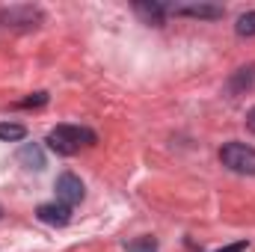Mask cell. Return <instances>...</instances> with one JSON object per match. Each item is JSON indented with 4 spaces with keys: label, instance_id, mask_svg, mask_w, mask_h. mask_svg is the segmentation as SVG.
I'll return each instance as SVG.
<instances>
[{
    "label": "cell",
    "instance_id": "obj_1",
    "mask_svg": "<svg viewBox=\"0 0 255 252\" xmlns=\"http://www.w3.org/2000/svg\"><path fill=\"white\" fill-rule=\"evenodd\" d=\"M45 142H48L51 151H57V154H63V157H71V154H77L80 148L95 145V142H98V133H95L92 127L68 125V122H63V125H57V127L48 130Z\"/></svg>",
    "mask_w": 255,
    "mask_h": 252
},
{
    "label": "cell",
    "instance_id": "obj_2",
    "mask_svg": "<svg viewBox=\"0 0 255 252\" xmlns=\"http://www.w3.org/2000/svg\"><path fill=\"white\" fill-rule=\"evenodd\" d=\"M220 163L235 175H255V148L232 139L220 148Z\"/></svg>",
    "mask_w": 255,
    "mask_h": 252
},
{
    "label": "cell",
    "instance_id": "obj_3",
    "mask_svg": "<svg viewBox=\"0 0 255 252\" xmlns=\"http://www.w3.org/2000/svg\"><path fill=\"white\" fill-rule=\"evenodd\" d=\"M45 21V12L33 3H15L0 9V24L9 30H36Z\"/></svg>",
    "mask_w": 255,
    "mask_h": 252
},
{
    "label": "cell",
    "instance_id": "obj_4",
    "mask_svg": "<svg viewBox=\"0 0 255 252\" xmlns=\"http://www.w3.org/2000/svg\"><path fill=\"white\" fill-rule=\"evenodd\" d=\"M54 190H57V202H63L68 208L77 205V202H83V196H86L83 181H80L74 172H60L57 181H54Z\"/></svg>",
    "mask_w": 255,
    "mask_h": 252
},
{
    "label": "cell",
    "instance_id": "obj_5",
    "mask_svg": "<svg viewBox=\"0 0 255 252\" xmlns=\"http://www.w3.org/2000/svg\"><path fill=\"white\" fill-rule=\"evenodd\" d=\"M169 12L184 18H199V21H220L226 15V9L217 3H184V6H172Z\"/></svg>",
    "mask_w": 255,
    "mask_h": 252
},
{
    "label": "cell",
    "instance_id": "obj_6",
    "mask_svg": "<svg viewBox=\"0 0 255 252\" xmlns=\"http://www.w3.org/2000/svg\"><path fill=\"white\" fill-rule=\"evenodd\" d=\"M36 217H39L45 226H57V229H63V226L71 223V208L63 205V202H45V205L36 208Z\"/></svg>",
    "mask_w": 255,
    "mask_h": 252
},
{
    "label": "cell",
    "instance_id": "obj_7",
    "mask_svg": "<svg viewBox=\"0 0 255 252\" xmlns=\"http://www.w3.org/2000/svg\"><path fill=\"white\" fill-rule=\"evenodd\" d=\"M255 83V63L244 65V68H238L232 77H229V83H226V92L229 95H241L244 89H250Z\"/></svg>",
    "mask_w": 255,
    "mask_h": 252
},
{
    "label": "cell",
    "instance_id": "obj_8",
    "mask_svg": "<svg viewBox=\"0 0 255 252\" xmlns=\"http://www.w3.org/2000/svg\"><path fill=\"white\" fill-rule=\"evenodd\" d=\"M15 157H18V163L27 166V169H36V172L45 169V154H42V148H39L36 142H24Z\"/></svg>",
    "mask_w": 255,
    "mask_h": 252
},
{
    "label": "cell",
    "instance_id": "obj_9",
    "mask_svg": "<svg viewBox=\"0 0 255 252\" xmlns=\"http://www.w3.org/2000/svg\"><path fill=\"white\" fill-rule=\"evenodd\" d=\"M136 12L148 24H163V15L169 12V6H163V3H136Z\"/></svg>",
    "mask_w": 255,
    "mask_h": 252
},
{
    "label": "cell",
    "instance_id": "obj_10",
    "mask_svg": "<svg viewBox=\"0 0 255 252\" xmlns=\"http://www.w3.org/2000/svg\"><path fill=\"white\" fill-rule=\"evenodd\" d=\"M27 136V127L18 125V122H0V139L3 142H18Z\"/></svg>",
    "mask_w": 255,
    "mask_h": 252
},
{
    "label": "cell",
    "instance_id": "obj_11",
    "mask_svg": "<svg viewBox=\"0 0 255 252\" xmlns=\"http://www.w3.org/2000/svg\"><path fill=\"white\" fill-rule=\"evenodd\" d=\"M235 33H238L241 39H253V36H255V9H253V12H244V15L238 18Z\"/></svg>",
    "mask_w": 255,
    "mask_h": 252
},
{
    "label": "cell",
    "instance_id": "obj_12",
    "mask_svg": "<svg viewBox=\"0 0 255 252\" xmlns=\"http://www.w3.org/2000/svg\"><path fill=\"white\" fill-rule=\"evenodd\" d=\"M45 104H48V92H33L30 98L18 101L15 107H45Z\"/></svg>",
    "mask_w": 255,
    "mask_h": 252
},
{
    "label": "cell",
    "instance_id": "obj_13",
    "mask_svg": "<svg viewBox=\"0 0 255 252\" xmlns=\"http://www.w3.org/2000/svg\"><path fill=\"white\" fill-rule=\"evenodd\" d=\"M247 250V241H238V244H232V247H223V250H217V252H244Z\"/></svg>",
    "mask_w": 255,
    "mask_h": 252
},
{
    "label": "cell",
    "instance_id": "obj_14",
    "mask_svg": "<svg viewBox=\"0 0 255 252\" xmlns=\"http://www.w3.org/2000/svg\"><path fill=\"white\" fill-rule=\"evenodd\" d=\"M247 127H250V133H255V107L247 113Z\"/></svg>",
    "mask_w": 255,
    "mask_h": 252
},
{
    "label": "cell",
    "instance_id": "obj_15",
    "mask_svg": "<svg viewBox=\"0 0 255 252\" xmlns=\"http://www.w3.org/2000/svg\"><path fill=\"white\" fill-rule=\"evenodd\" d=\"M0 217H3V208H0Z\"/></svg>",
    "mask_w": 255,
    "mask_h": 252
}]
</instances>
